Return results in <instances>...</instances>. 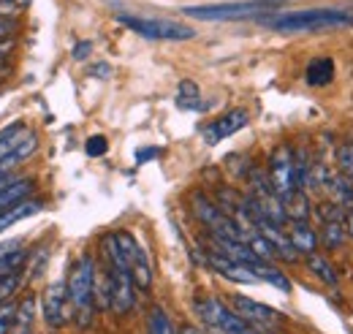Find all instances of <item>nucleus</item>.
Returning a JSON list of instances; mask_svg holds the SVG:
<instances>
[{
  "mask_svg": "<svg viewBox=\"0 0 353 334\" xmlns=\"http://www.w3.org/2000/svg\"><path fill=\"white\" fill-rule=\"evenodd\" d=\"M345 237H348L345 220H323V223H321L318 239H321V245H323L326 250H340L343 242H345Z\"/></svg>",
  "mask_w": 353,
  "mask_h": 334,
  "instance_id": "20",
  "label": "nucleus"
},
{
  "mask_svg": "<svg viewBox=\"0 0 353 334\" xmlns=\"http://www.w3.org/2000/svg\"><path fill=\"white\" fill-rule=\"evenodd\" d=\"M11 52V41H0V63H3V57Z\"/></svg>",
  "mask_w": 353,
  "mask_h": 334,
  "instance_id": "40",
  "label": "nucleus"
},
{
  "mask_svg": "<svg viewBox=\"0 0 353 334\" xmlns=\"http://www.w3.org/2000/svg\"><path fill=\"white\" fill-rule=\"evenodd\" d=\"M8 14H14V0H0V19H8Z\"/></svg>",
  "mask_w": 353,
  "mask_h": 334,
  "instance_id": "35",
  "label": "nucleus"
},
{
  "mask_svg": "<svg viewBox=\"0 0 353 334\" xmlns=\"http://www.w3.org/2000/svg\"><path fill=\"white\" fill-rule=\"evenodd\" d=\"M264 6L259 0L253 3H215V6H188L182 8L185 17L190 19H204V22H228V19H250L259 17Z\"/></svg>",
  "mask_w": 353,
  "mask_h": 334,
  "instance_id": "6",
  "label": "nucleus"
},
{
  "mask_svg": "<svg viewBox=\"0 0 353 334\" xmlns=\"http://www.w3.org/2000/svg\"><path fill=\"white\" fill-rule=\"evenodd\" d=\"M11 30H14V22H8V19H0V41H6V39L11 36Z\"/></svg>",
  "mask_w": 353,
  "mask_h": 334,
  "instance_id": "36",
  "label": "nucleus"
},
{
  "mask_svg": "<svg viewBox=\"0 0 353 334\" xmlns=\"http://www.w3.org/2000/svg\"><path fill=\"white\" fill-rule=\"evenodd\" d=\"M179 334H207V332H204V329H199V326H190V324H188V326H182V329H179Z\"/></svg>",
  "mask_w": 353,
  "mask_h": 334,
  "instance_id": "39",
  "label": "nucleus"
},
{
  "mask_svg": "<svg viewBox=\"0 0 353 334\" xmlns=\"http://www.w3.org/2000/svg\"><path fill=\"white\" fill-rule=\"evenodd\" d=\"M92 283H95V261L92 255L85 253L74 261L68 280H65V291L71 299V310H74V324L79 329H90L95 321V296H92Z\"/></svg>",
  "mask_w": 353,
  "mask_h": 334,
  "instance_id": "2",
  "label": "nucleus"
},
{
  "mask_svg": "<svg viewBox=\"0 0 353 334\" xmlns=\"http://www.w3.org/2000/svg\"><path fill=\"white\" fill-rule=\"evenodd\" d=\"M17 302H3L0 304V334H11L17 326Z\"/></svg>",
  "mask_w": 353,
  "mask_h": 334,
  "instance_id": "28",
  "label": "nucleus"
},
{
  "mask_svg": "<svg viewBox=\"0 0 353 334\" xmlns=\"http://www.w3.org/2000/svg\"><path fill=\"white\" fill-rule=\"evenodd\" d=\"M0 77H3V63H0Z\"/></svg>",
  "mask_w": 353,
  "mask_h": 334,
  "instance_id": "41",
  "label": "nucleus"
},
{
  "mask_svg": "<svg viewBox=\"0 0 353 334\" xmlns=\"http://www.w3.org/2000/svg\"><path fill=\"white\" fill-rule=\"evenodd\" d=\"M248 123H250L248 109H231V112H225V115H221V117H215L210 126L201 128V139H204L207 144H218V141H223V139L239 133Z\"/></svg>",
  "mask_w": 353,
  "mask_h": 334,
  "instance_id": "11",
  "label": "nucleus"
},
{
  "mask_svg": "<svg viewBox=\"0 0 353 334\" xmlns=\"http://www.w3.org/2000/svg\"><path fill=\"white\" fill-rule=\"evenodd\" d=\"M117 239H120V248L128 258V266H131L133 283L139 291H147L152 286V264H150V255L144 250V245L128 234V231H117Z\"/></svg>",
  "mask_w": 353,
  "mask_h": 334,
  "instance_id": "8",
  "label": "nucleus"
},
{
  "mask_svg": "<svg viewBox=\"0 0 353 334\" xmlns=\"http://www.w3.org/2000/svg\"><path fill=\"white\" fill-rule=\"evenodd\" d=\"M17 179H19L17 174H6V177H0V190H6V188H8L11 182H17Z\"/></svg>",
  "mask_w": 353,
  "mask_h": 334,
  "instance_id": "37",
  "label": "nucleus"
},
{
  "mask_svg": "<svg viewBox=\"0 0 353 334\" xmlns=\"http://www.w3.org/2000/svg\"><path fill=\"white\" fill-rule=\"evenodd\" d=\"M39 150V136L36 133H30L28 139H25V144H19L11 155H6L3 161H0V177H6V174H14V168L19 166V164H25L33 153Z\"/></svg>",
  "mask_w": 353,
  "mask_h": 334,
  "instance_id": "17",
  "label": "nucleus"
},
{
  "mask_svg": "<svg viewBox=\"0 0 353 334\" xmlns=\"http://www.w3.org/2000/svg\"><path fill=\"white\" fill-rule=\"evenodd\" d=\"M19 245H22V239H8V242H0V261H3L6 255H11L14 250H19Z\"/></svg>",
  "mask_w": 353,
  "mask_h": 334,
  "instance_id": "31",
  "label": "nucleus"
},
{
  "mask_svg": "<svg viewBox=\"0 0 353 334\" xmlns=\"http://www.w3.org/2000/svg\"><path fill=\"white\" fill-rule=\"evenodd\" d=\"M266 177L272 190L283 199L291 190H296V150L291 144H277L269 153V166H266Z\"/></svg>",
  "mask_w": 353,
  "mask_h": 334,
  "instance_id": "5",
  "label": "nucleus"
},
{
  "mask_svg": "<svg viewBox=\"0 0 353 334\" xmlns=\"http://www.w3.org/2000/svg\"><path fill=\"white\" fill-rule=\"evenodd\" d=\"M117 22L133 30L136 36L150 39V41H190L196 36V30H190L188 25L172 22V19H147V17L120 14Z\"/></svg>",
  "mask_w": 353,
  "mask_h": 334,
  "instance_id": "4",
  "label": "nucleus"
},
{
  "mask_svg": "<svg viewBox=\"0 0 353 334\" xmlns=\"http://www.w3.org/2000/svg\"><path fill=\"white\" fill-rule=\"evenodd\" d=\"M176 106H182V109H204V104H201V92H199V84L190 82V79L179 82V98H176Z\"/></svg>",
  "mask_w": 353,
  "mask_h": 334,
  "instance_id": "24",
  "label": "nucleus"
},
{
  "mask_svg": "<svg viewBox=\"0 0 353 334\" xmlns=\"http://www.w3.org/2000/svg\"><path fill=\"white\" fill-rule=\"evenodd\" d=\"M158 155H161L158 147H147V150H139V153H136V161H139V164H147L150 158H158Z\"/></svg>",
  "mask_w": 353,
  "mask_h": 334,
  "instance_id": "32",
  "label": "nucleus"
},
{
  "mask_svg": "<svg viewBox=\"0 0 353 334\" xmlns=\"http://www.w3.org/2000/svg\"><path fill=\"white\" fill-rule=\"evenodd\" d=\"M33 318H36V296H25L17 307V329L19 332H28L33 326Z\"/></svg>",
  "mask_w": 353,
  "mask_h": 334,
  "instance_id": "25",
  "label": "nucleus"
},
{
  "mask_svg": "<svg viewBox=\"0 0 353 334\" xmlns=\"http://www.w3.org/2000/svg\"><path fill=\"white\" fill-rule=\"evenodd\" d=\"M19 283H22V272L0 277V304H3V302H8V299L14 296V291L19 288Z\"/></svg>",
  "mask_w": 353,
  "mask_h": 334,
  "instance_id": "29",
  "label": "nucleus"
},
{
  "mask_svg": "<svg viewBox=\"0 0 353 334\" xmlns=\"http://www.w3.org/2000/svg\"><path fill=\"white\" fill-rule=\"evenodd\" d=\"M33 130L25 126V123H11L8 128H3L0 130V161L6 158V155H11L19 144H25V139L30 136Z\"/></svg>",
  "mask_w": 353,
  "mask_h": 334,
  "instance_id": "19",
  "label": "nucleus"
},
{
  "mask_svg": "<svg viewBox=\"0 0 353 334\" xmlns=\"http://www.w3.org/2000/svg\"><path fill=\"white\" fill-rule=\"evenodd\" d=\"M33 190H36V182L28 179V177H19V179L11 182L6 190H0V212L14 207V204H19V202H25V199H30Z\"/></svg>",
  "mask_w": 353,
  "mask_h": 334,
  "instance_id": "16",
  "label": "nucleus"
},
{
  "mask_svg": "<svg viewBox=\"0 0 353 334\" xmlns=\"http://www.w3.org/2000/svg\"><path fill=\"white\" fill-rule=\"evenodd\" d=\"M231 310L236 313V315H242L253 329H259V332H272V329H277L280 324H283V315L274 310V307H269L264 302H256V299H250V296H242V293H236V296H231Z\"/></svg>",
  "mask_w": 353,
  "mask_h": 334,
  "instance_id": "7",
  "label": "nucleus"
},
{
  "mask_svg": "<svg viewBox=\"0 0 353 334\" xmlns=\"http://www.w3.org/2000/svg\"><path fill=\"white\" fill-rule=\"evenodd\" d=\"M147 334H179V329L163 307H152L147 315Z\"/></svg>",
  "mask_w": 353,
  "mask_h": 334,
  "instance_id": "23",
  "label": "nucleus"
},
{
  "mask_svg": "<svg viewBox=\"0 0 353 334\" xmlns=\"http://www.w3.org/2000/svg\"><path fill=\"white\" fill-rule=\"evenodd\" d=\"M85 153H88L90 158H101V155L109 153V141L103 136H90L88 144H85Z\"/></svg>",
  "mask_w": 353,
  "mask_h": 334,
  "instance_id": "30",
  "label": "nucleus"
},
{
  "mask_svg": "<svg viewBox=\"0 0 353 334\" xmlns=\"http://www.w3.org/2000/svg\"><path fill=\"white\" fill-rule=\"evenodd\" d=\"M90 49H92V43L90 41L77 43V46H74V60H85V57L90 55Z\"/></svg>",
  "mask_w": 353,
  "mask_h": 334,
  "instance_id": "33",
  "label": "nucleus"
},
{
  "mask_svg": "<svg viewBox=\"0 0 353 334\" xmlns=\"http://www.w3.org/2000/svg\"><path fill=\"white\" fill-rule=\"evenodd\" d=\"M261 22L280 33H310V30L351 28L353 14L345 8H305V11H285V14L264 17Z\"/></svg>",
  "mask_w": 353,
  "mask_h": 334,
  "instance_id": "1",
  "label": "nucleus"
},
{
  "mask_svg": "<svg viewBox=\"0 0 353 334\" xmlns=\"http://www.w3.org/2000/svg\"><path fill=\"white\" fill-rule=\"evenodd\" d=\"M106 272H109V283H112V313H117V315L131 313L136 304V283H133L131 269H117V266L106 264Z\"/></svg>",
  "mask_w": 353,
  "mask_h": 334,
  "instance_id": "10",
  "label": "nucleus"
},
{
  "mask_svg": "<svg viewBox=\"0 0 353 334\" xmlns=\"http://www.w3.org/2000/svg\"><path fill=\"white\" fill-rule=\"evenodd\" d=\"M248 245H250V250L256 253L261 261H269V264H272V261L277 258V255H274V248L269 245V239H266L264 234H259V231L248 237Z\"/></svg>",
  "mask_w": 353,
  "mask_h": 334,
  "instance_id": "27",
  "label": "nucleus"
},
{
  "mask_svg": "<svg viewBox=\"0 0 353 334\" xmlns=\"http://www.w3.org/2000/svg\"><path fill=\"white\" fill-rule=\"evenodd\" d=\"M307 269L323 283V286H337V283H340V275H337V269L332 266V261L323 258V255H318V253L307 255Z\"/></svg>",
  "mask_w": 353,
  "mask_h": 334,
  "instance_id": "21",
  "label": "nucleus"
},
{
  "mask_svg": "<svg viewBox=\"0 0 353 334\" xmlns=\"http://www.w3.org/2000/svg\"><path fill=\"white\" fill-rule=\"evenodd\" d=\"M253 272L259 275V280H266V283H269V286H274L277 291H283V293L291 291V280L283 275V269L272 266L269 261H259V264L253 266Z\"/></svg>",
  "mask_w": 353,
  "mask_h": 334,
  "instance_id": "22",
  "label": "nucleus"
},
{
  "mask_svg": "<svg viewBox=\"0 0 353 334\" xmlns=\"http://www.w3.org/2000/svg\"><path fill=\"white\" fill-rule=\"evenodd\" d=\"M41 313L49 329H63L65 324L74 321V310H71V299L65 291V283H52L41 296Z\"/></svg>",
  "mask_w": 353,
  "mask_h": 334,
  "instance_id": "9",
  "label": "nucleus"
},
{
  "mask_svg": "<svg viewBox=\"0 0 353 334\" xmlns=\"http://www.w3.org/2000/svg\"><path fill=\"white\" fill-rule=\"evenodd\" d=\"M283 207L288 215V223H310L312 215V204L307 199V190H291L288 196H283Z\"/></svg>",
  "mask_w": 353,
  "mask_h": 334,
  "instance_id": "15",
  "label": "nucleus"
},
{
  "mask_svg": "<svg viewBox=\"0 0 353 334\" xmlns=\"http://www.w3.org/2000/svg\"><path fill=\"white\" fill-rule=\"evenodd\" d=\"M285 234H288V239H291V245H294V250L299 253V255H312V253H318V231L310 226V223H288L285 226Z\"/></svg>",
  "mask_w": 353,
  "mask_h": 334,
  "instance_id": "13",
  "label": "nucleus"
},
{
  "mask_svg": "<svg viewBox=\"0 0 353 334\" xmlns=\"http://www.w3.org/2000/svg\"><path fill=\"white\" fill-rule=\"evenodd\" d=\"M345 231H348V237H353V209L345 212Z\"/></svg>",
  "mask_w": 353,
  "mask_h": 334,
  "instance_id": "38",
  "label": "nucleus"
},
{
  "mask_svg": "<svg viewBox=\"0 0 353 334\" xmlns=\"http://www.w3.org/2000/svg\"><path fill=\"white\" fill-rule=\"evenodd\" d=\"M41 209H44V199H25V202H19V204H14V207L3 209V212H0V234H3L8 226H14V223L39 215Z\"/></svg>",
  "mask_w": 353,
  "mask_h": 334,
  "instance_id": "14",
  "label": "nucleus"
},
{
  "mask_svg": "<svg viewBox=\"0 0 353 334\" xmlns=\"http://www.w3.org/2000/svg\"><path fill=\"white\" fill-rule=\"evenodd\" d=\"M90 74H92V77H101V79H106V77L112 74V68H109L106 63H98V66H92V68H90Z\"/></svg>",
  "mask_w": 353,
  "mask_h": 334,
  "instance_id": "34",
  "label": "nucleus"
},
{
  "mask_svg": "<svg viewBox=\"0 0 353 334\" xmlns=\"http://www.w3.org/2000/svg\"><path fill=\"white\" fill-rule=\"evenodd\" d=\"M334 161H337V171H340L343 177L353 179V141H343V144H337Z\"/></svg>",
  "mask_w": 353,
  "mask_h": 334,
  "instance_id": "26",
  "label": "nucleus"
},
{
  "mask_svg": "<svg viewBox=\"0 0 353 334\" xmlns=\"http://www.w3.org/2000/svg\"><path fill=\"white\" fill-rule=\"evenodd\" d=\"M207 266L212 269V272H218L221 277H225L228 283H239V286H253V283H261L259 280V275L250 269V266H245V264H236V261H231V258H225L221 253H212L207 250Z\"/></svg>",
  "mask_w": 353,
  "mask_h": 334,
  "instance_id": "12",
  "label": "nucleus"
},
{
  "mask_svg": "<svg viewBox=\"0 0 353 334\" xmlns=\"http://www.w3.org/2000/svg\"><path fill=\"white\" fill-rule=\"evenodd\" d=\"M334 60L332 57H315L305 68V79L310 87H326V84L334 79Z\"/></svg>",
  "mask_w": 353,
  "mask_h": 334,
  "instance_id": "18",
  "label": "nucleus"
},
{
  "mask_svg": "<svg viewBox=\"0 0 353 334\" xmlns=\"http://www.w3.org/2000/svg\"><path fill=\"white\" fill-rule=\"evenodd\" d=\"M193 310L204 321V326L212 329L215 334H264L253 329L242 315H236L218 296H199L193 302Z\"/></svg>",
  "mask_w": 353,
  "mask_h": 334,
  "instance_id": "3",
  "label": "nucleus"
}]
</instances>
